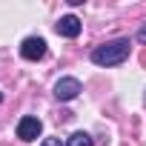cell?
I'll list each match as a JSON object with an SVG mask.
<instances>
[{
    "instance_id": "6da1fadb",
    "label": "cell",
    "mask_w": 146,
    "mask_h": 146,
    "mask_svg": "<svg viewBox=\"0 0 146 146\" xmlns=\"http://www.w3.org/2000/svg\"><path fill=\"white\" fill-rule=\"evenodd\" d=\"M129 49H132L129 37L109 40V43L92 49V63H98V66H117V63H123V60L129 57Z\"/></svg>"
},
{
    "instance_id": "7a4b0ae2",
    "label": "cell",
    "mask_w": 146,
    "mask_h": 146,
    "mask_svg": "<svg viewBox=\"0 0 146 146\" xmlns=\"http://www.w3.org/2000/svg\"><path fill=\"white\" fill-rule=\"evenodd\" d=\"M40 132H43V123H40V117H35V115H26V117H20V123H17V137H20V140L32 143V140H37V137H40Z\"/></svg>"
},
{
    "instance_id": "3957f363",
    "label": "cell",
    "mask_w": 146,
    "mask_h": 146,
    "mask_svg": "<svg viewBox=\"0 0 146 146\" xmlns=\"http://www.w3.org/2000/svg\"><path fill=\"white\" fill-rule=\"evenodd\" d=\"M80 92H83V86H80L78 78H60L54 83V98L57 100H75Z\"/></svg>"
},
{
    "instance_id": "277c9868",
    "label": "cell",
    "mask_w": 146,
    "mask_h": 146,
    "mask_svg": "<svg viewBox=\"0 0 146 146\" xmlns=\"http://www.w3.org/2000/svg\"><path fill=\"white\" fill-rule=\"evenodd\" d=\"M20 54H23L26 60H40V57L46 54V40H43V37H26V40L20 43Z\"/></svg>"
},
{
    "instance_id": "5b68a950",
    "label": "cell",
    "mask_w": 146,
    "mask_h": 146,
    "mask_svg": "<svg viewBox=\"0 0 146 146\" xmlns=\"http://www.w3.org/2000/svg\"><path fill=\"white\" fill-rule=\"evenodd\" d=\"M54 29H57L60 37H78V35H80V20H78L75 15H63Z\"/></svg>"
},
{
    "instance_id": "8992f818",
    "label": "cell",
    "mask_w": 146,
    "mask_h": 146,
    "mask_svg": "<svg viewBox=\"0 0 146 146\" xmlns=\"http://www.w3.org/2000/svg\"><path fill=\"white\" fill-rule=\"evenodd\" d=\"M66 146H95V143H92V137L86 132H75V135L66 140Z\"/></svg>"
},
{
    "instance_id": "52a82bcc",
    "label": "cell",
    "mask_w": 146,
    "mask_h": 146,
    "mask_svg": "<svg viewBox=\"0 0 146 146\" xmlns=\"http://www.w3.org/2000/svg\"><path fill=\"white\" fill-rule=\"evenodd\" d=\"M40 146H63V143H60V137H46Z\"/></svg>"
},
{
    "instance_id": "ba28073f",
    "label": "cell",
    "mask_w": 146,
    "mask_h": 146,
    "mask_svg": "<svg viewBox=\"0 0 146 146\" xmlns=\"http://www.w3.org/2000/svg\"><path fill=\"white\" fill-rule=\"evenodd\" d=\"M137 40H140V43H146V23L140 26V32H137Z\"/></svg>"
},
{
    "instance_id": "9c48e42d",
    "label": "cell",
    "mask_w": 146,
    "mask_h": 146,
    "mask_svg": "<svg viewBox=\"0 0 146 146\" xmlns=\"http://www.w3.org/2000/svg\"><path fill=\"white\" fill-rule=\"evenodd\" d=\"M0 100H3V95H0Z\"/></svg>"
}]
</instances>
